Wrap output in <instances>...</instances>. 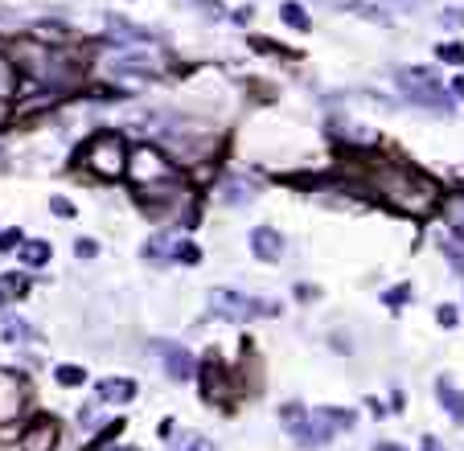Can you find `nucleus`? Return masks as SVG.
Here are the masks:
<instances>
[{
	"label": "nucleus",
	"instance_id": "nucleus-1",
	"mask_svg": "<svg viewBox=\"0 0 464 451\" xmlns=\"http://www.w3.org/2000/svg\"><path fill=\"white\" fill-rule=\"evenodd\" d=\"M374 189L386 193V201H390L395 210L411 214V218L431 214V205H436V185L423 180L419 173H411V169H403V164H382V169L374 173Z\"/></svg>",
	"mask_w": 464,
	"mask_h": 451
},
{
	"label": "nucleus",
	"instance_id": "nucleus-2",
	"mask_svg": "<svg viewBox=\"0 0 464 451\" xmlns=\"http://www.w3.org/2000/svg\"><path fill=\"white\" fill-rule=\"evenodd\" d=\"M83 160H87L91 173H99L103 180H115V177H124V169H128V144H124V135L103 132L87 144Z\"/></svg>",
	"mask_w": 464,
	"mask_h": 451
},
{
	"label": "nucleus",
	"instance_id": "nucleus-3",
	"mask_svg": "<svg viewBox=\"0 0 464 451\" xmlns=\"http://www.w3.org/2000/svg\"><path fill=\"white\" fill-rule=\"evenodd\" d=\"M128 173H132V185H136V189H152L156 180H177V169L169 164V156H165L160 148H152V144L132 148Z\"/></svg>",
	"mask_w": 464,
	"mask_h": 451
},
{
	"label": "nucleus",
	"instance_id": "nucleus-4",
	"mask_svg": "<svg viewBox=\"0 0 464 451\" xmlns=\"http://www.w3.org/2000/svg\"><path fill=\"white\" fill-rule=\"evenodd\" d=\"M210 304H214V312H218V316H231V320H247V316L276 312V304L247 300L242 291H231V287H214V291H210Z\"/></svg>",
	"mask_w": 464,
	"mask_h": 451
},
{
	"label": "nucleus",
	"instance_id": "nucleus-5",
	"mask_svg": "<svg viewBox=\"0 0 464 451\" xmlns=\"http://www.w3.org/2000/svg\"><path fill=\"white\" fill-rule=\"evenodd\" d=\"M25 410V377L13 369H0V427L13 423Z\"/></svg>",
	"mask_w": 464,
	"mask_h": 451
},
{
	"label": "nucleus",
	"instance_id": "nucleus-6",
	"mask_svg": "<svg viewBox=\"0 0 464 451\" xmlns=\"http://www.w3.org/2000/svg\"><path fill=\"white\" fill-rule=\"evenodd\" d=\"M160 349V365H165V373L173 377V382H189L193 373H197V361L189 357V349H181V345H156Z\"/></svg>",
	"mask_w": 464,
	"mask_h": 451
},
{
	"label": "nucleus",
	"instance_id": "nucleus-7",
	"mask_svg": "<svg viewBox=\"0 0 464 451\" xmlns=\"http://www.w3.org/2000/svg\"><path fill=\"white\" fill-rule=\"evenodd\" d=\"M58 443V423L53 418H33V427L21 435V451H53Z\"/></svg>",
	"mask_w": 464,
	"mask_h": 451
},
{
	"label": "nucleus",
	"instance_id": "nucleus-8",
	"mask_svg": "<svg viewBox=\"0 0 464 451\" xmlns=\"http://www.w3.org/2000/svg\"><path fill=\"white\" fill-rule=\"evenodd\" d=\"M251 250H255L263 263H279V255H283V238H279V230L259 226V230L251 234Z\"/></svg>",
	"mask_w": 464,
	"mask_h": 451
},
{
	"label": "nucleus",
	"instance_id": "nucleus-9",
	"mask_svg": "<svg viewBox=\"0 0 464 451\" xmlns=\"http://www.w3.org/2000/svg\"><path fill=\"white\" fill-rule=\"evenodd\" d=\"M132 398H136L132 377H103L99 382V402H132Z\"/></svg>",
	"mask_w": 464,
	"mask_h": 451
},
{
	"label": "nucleus",
	"instance_id": "nucleus-10",
	"mask_svg": "<svg viewBox=\"0 0 464 451\" xmlns=\"http://www.w3.org/2000/svg\"><path fill=\"white\" fill-rule=\"evenodd\" d=\"M436 398H440V406H444L456 423H464V390H456L452 377H440V382H436Z\"/></svg>",
	"mask_w": 464,
	"mask_h": 451
},
{
	"label": "nucleus",
	"instance_id": "nucleus-11",
	"mask_svg": "<svg viewBox=\"0 0 464 451\" xmlns=\"http://www.w3.org/2000/svg\"><path fill=\"white\" fill-rule=\"evenodd\" d=\"M197 382H201L206 398H222V390H226V382H222V361L210 357L206 365H197Z\"/></svg>",
	"mask_w": 464,
	"mask_h": 451
},
{
	"label": "nucleus",
	"instance_id": "nucleus-12",
	"mask_svg": "<svg viewBox=\"0 0 464 451\" xmlns=\"http://www.w3.org/2000/svg\"><path fill=\"white\" fill-rule=\"evenodd\" d=\"M283 431H288V435H296V439L308 448V410H304V406H296V402H288V406H283Z\"/></svg>",
	"mask_w": 464,
	"mask_h": 451
},
{
	"label": "nucleus",
	"instance_id": "nucleus-13",
	"mask_svg": "<svg viewBox=\"0 0 464 451\" xmlns=\"http://www.w3.org/2000/svg\"><path fill=\"white\" fill-rule=\"evenodd\" d=\"M25 291H29V279H25V275H17V271H13V275H0V304L21 300Z\"/></svg>",
	"mask_w": 464,
	"mask_h": 451
},
{
	"label": "nucleus",
	"instance_id": "nucleus-14",
	"mask_svg": "<svg viewBox=\"0 0 464 451\" xmlns=\"http://www.w3.org/2000/svg\"><path fill=\"white\" fill-rule=\"evenodd\" d=\"M444 218H448V226L464 238V193H452V197L444 201Z\"/></svg>",
	"mask_w": 464,
	"mask_h": 451
},
{
	"label": "nucleus",
	"instance_id": "nucleus-15",
	"mask_svg": "<svg viewBox=\"0 0 464 451\" xmlns=\"http://www.w3.org/2000/svg\"><path fill=\"white\" fill-rule=\"evenodd\" d=\"M21 259H25V267H46L49 242H42V238H38V242H25V246H21Z\"/></svg>",
	"mask_w": 464,
	"mask_h": 451
},
{
	"label": "nucleus",
	"instance_id": "nucleus-16",
	"mask_svg": "<svg viewBox=\"0 0 464 451\" xmlns=\"http://www.w3.org/2000/svg\"><path fill=\"white\" fill-rule=\"evenodd\" d=\"M13 94H17V66L0 53V103L13 99Z\"/></svg>",
	"mask_w": 464,
	"mask_h": 451
},
{
	"label": "nucleus",
	"instance_id": "nucleus-17",
	"mask_svg": "<svg viewBox=\"0 0 464 451\" xmlns=\"http://www.w3.org/2000/svg\"><path fill=\"white\" fill-rule=\"evenodd\" d=\"M325 414H329V423H333L337 431H349V427L358 423V414H354V410H341V406H325Z\"/></svg>",
	"mask_w": 464,
	"mask_h": 451
},
{
	"label": "nucleus",
	"instance_id": "nucleus-18",
	"mask_svg": "<svg viewBox=\"0 0 464 451\" xmlns=\"http://www.w3.org/2000/svg\"><path fill=\"white\" fill-rule=\"evenodd\" d=\"M173 259H177V263H189V267H193V263H201V250H197L193 242H173Z\"/></svg>",
	"mask_w": 464,
	"mask_h": 451
},
{
	"label": "nucleus",
	"instance_id": "nucleus-19",
	"mask_svg": "<svg viewBox=\"0 0 464 451\" xmlns=\"http://www.w3.org/2000/svg\"><path fill=\"white\" fill-rule=\"evenodd\" d=\"M279 17H283L288 25H296V29H308V12H304L300 4H283V8H279Z\"/></svg>",
	"mask_w": 464,
	"mask_h": 451
},
{
	"label": "nucleus",
	"instance_id": "nucleus-20",
	"mask_svg": "<svg viewBox=\"0 0 464 451\" xmlns=\"http://www.w3.org/2000/svg\"><path fill=\"white\" fill-rule=\"evenodd\" d=\"M58 382H62V386H83L87 373H83L78 365H58Z\"/></svg>",
	"mask_w": 464,
	"mask_h": 451
},
{
	"label": "nucleus",
	"instance_id": "nucleus-21",
	"mask_svg": "<svg viewBox=\"0 0 464 451\" xmlns=\"http://www.w3.org/2000/svg\"><path fill=\"white\" fill-rule=\"evenodd\" d=\"M436 53H440V58H444V62H464V45H456V42L440 45V49H436Z\"/></svg>",
	"mask_w": 464,
	"mask_h": 451
},
{
	"label": "nucleus",
	"instance_id": "nucleus-22",
	"mask_svg": "<svg viewBox=\"0 0 464 451\" xmlns=\"http://www.w3.org/2000/svg\"><path fill=\"white\" fill-rule=\"evenodd\" d=\"M456 320H461V312H456L452 304H444V308H440V324H444V328H456Z\"/></svg>",
	"mask_w": 464,
	"mask_h": 451
},
{
	"label": "nucleus",
	"instance_id": "nucleus-23",
	"mask_svg": "<svg viewBox=\"0 0 464 451\" xmlns=\"http://www.w3.org/2000/svg\"><path fill=\"white\" fill-rule=\"evenodd\" d=\"M25 332H29V328H25V320H8V328H4V337H8V341H21Z\"/></svg>",
	"mask_w": 464,
	"mask_h": 451
},
{
	"label": "nucleus",
	"instance_id": "nucleus-24",
	"mask_svg": "<svg viewBox=\"0 0 464 451\" xmlns=\"http://www.w3.org/2000/svg\"><path fill=\"white\" fill-rule=\"evenodd\" d=\"M49 210H53V214H62V218H70V214H74V205H70L66 197H53V201H49Z\"/></svg>",
	"mask_w": 464,
	"mask_h": 451
},
{
	"label": "nucleus",
	"instance_id": "nucleus-25",
	"mask_svg": "<svg viewBox=\"0 0 464 451\" xmlns=\"http://www.w3.org/2000/svg\"><path fill=\"white\" fill-rule=\"evenodd\" d=\"M386 304H390V308L407 304V287H395V291H386Z\"/></svg>",
	"mask_w": 464,
	"mask_h": 451
},
{
	"label": "nucleus",
	"instance_id": "nucleus-26",
	"mask_svg": "<svg viewBox=\"0 0 464 451\" xmlns=\"http://www.w3.org/2000/svg\"><path fill=\"white\" fill-rule=\"evenodd\" d=\"M78 255H83V259H94V255H99V246H94L91 238H83V242H78Z\"/></svg>",
	"mask_w": 464,
	"mask_h": 451
},
{
	"label": "nucleus",
	"instance_id": "nucleus-27",
	"mask_svg": "<svg viewBox=\"0 0 464 451\" xmlns=\"http://www.w3.org/2000/svg\"><path fill=\"white\" fill-rule=\"evenodd\" d=\"M21 242V234L17 230H8V234H0V250H8V246H17Z\"/></svg>",
	"mask_w": 464,
	"mask_h": 451
},
{
	"label": "nucleus",
	"instance_id": "nucleus-28",
	"mask_svg": "<svg viewBox=\"0 0 464 451\" xmlns=\"http://www.w3.org/2000/svg\"><path fill=\"white\" fill-rule=\"evenodd\" d=\"M181 451H214V448H210V439H189Z\"/></svg>",
	"mask_w": 464,
	"mask_h": 451
},
{
	"label": "nucleus",
	"instance_id": "nucleus-29",
	"mask_svg": "<svg viewBox=\"0 0 464 451\" xmlns=\"http://www.w3.org/2000/svg\"><path fill=\"white\" fill-rule=\"evenodd\" d=\"M374 451H403V448H399V443H378Z\"/></svg>",
	"mask_w": 464,
	"mask_h": 451
},
{
	"label": "nucleus",
	"instance_id": "nucleus-30",
	"mask_svg": "<svg viewBox=\"0 0 464 451\" xmlns=\"http://www.w3.org/2000/svg\"><path fill=\"white\" fill-rule=\"evenodd\" d=\"M456 94H464V78H456Z\"/></svg>",
	"mask_w": 464,
	"mask_h": 451
}]
</instances>
